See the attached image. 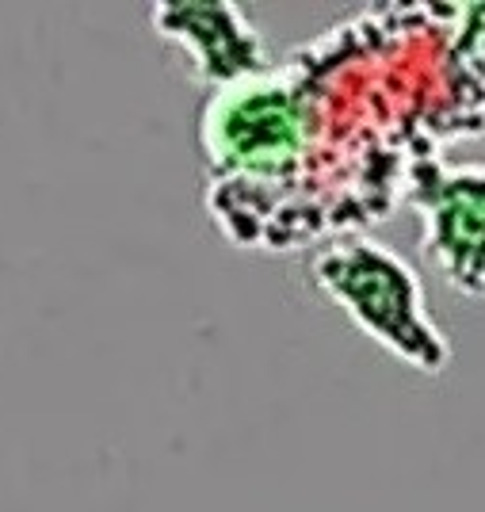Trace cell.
Here are the masks:
<instances>
[{
    "instance_id": "1",
    "label": "cell",
    "mask_w": 485,
    "mask_h": 512,
    "mask_svg": "<svg viewBox=\"0 0 485 512\" xmlns=\"http://www.w3.org/2000/svg\"><path fill=\"white\" fill-rule=\"evenodd\" d=\"M306 150L275 192L207 207L218 234L291 253L363 234L405 203L424 161L485 134V4H382L283 58Z\"/></svg>"
},
{
    "instance_id": "2",
    "label": "cell",
    "mask_w": 485,
    "mask_h": 512,
    "mask_svg": "<svg viewBox=\"0 0 485 512\" xmlns=\"http://www.w3.org/2000/svg\"><path fill=\"white\" fill-rule=\"evenodd\" d=\"M310 279L386 356L424 375L447 371L451 341L428 310L421 272L398 249L371 234L333 237L310 256Z\"/></svg>"
},
{
    "instance_id": "4",
    "label": "cell",
    "mask_w": 485,
    "mask_h": 512,
    "mask_svg": "<svg viewBox=\"0 0 485 512\" xmlns=\"http://www.w3.org/2000/svg\"><path fill=\"white\" fill-rule=\"evenodd\" d=\"M149 23L165 43L188 54L195 81L211 92L272 65L253 20L230 0H161L149 8Z\"/></svg>"
},
{
    "instance_id": "3",
    "label": "cell",
    "mask_w": 485,
    "mask_h": 512,
    "mask_svg": "<svg viewBox=\"0 0 485 512\" xmlns=\"http://www.w3.org/2000/svg\"><path fill=\"white\" fill-rule=\"evenodd\" d=\"M421 218V256L463 299L485 302V161H424L405 188Z\"/></svg>"
}]
</instances>
